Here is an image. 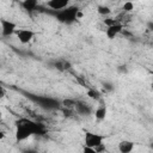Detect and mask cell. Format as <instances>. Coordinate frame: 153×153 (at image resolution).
<instances>
[{
    "label": "cell",
    "mask_w": 153,
    "mask_h": 153,
    "mask_svg": "<svg viewBox=\"0 0 153 153\" xmlns=\"http://www.w3.org/2000/svg\"><path fill=\"white\" fill-rule=\"evenodd\" d=\"M44 128L41 123H37L29 118H19L16 121V140L23 141L35 134H42Z\"/></svg>",
    "instance_id": "6da1fadb"
},
{
    "label": "cell",
    "mask_w": 153,
    "mask_h": 153,
    "mask_svg": "<svg viewBox=\"0 0 153 153\" xmlns=\"http://www.w3.org/2000/svg\"><path fill=\"white\" fill-rule=\"evenodd\" d=\"M97 12L100 16H109L111 13V8L109 6H105V5H99L97 7Z\"/></svg>",
    "instance_id": "7c38bea8"
},
{
    "label": "cell",
    "mask_w": 153,
    "mask_h": 153,
    "mask_svg": "<svg viewBox=\"0 0 153 153\" xmlns=\"http://www.w3.org/2000/svg\"><path fill=\"white\" fill-rule=\"evenodd\" d=\"M122 10H123L124 12H131V11L134 10V2H133L131 0H127V1L123 4Z\"/></svg>",
    "instance_id": "4fadbf2b"
},
{
    "label": "cell",
    "mask_w": 153,
    "mask_h": 153,
    "mask_svg": "<svg viewBox=\"0 0 153 153\" xmlns=\"http://www.w3.org/2000/svg\"><path fill=\"white\" fill-rule=\"evenodd\" d=\"M4 96H5V90L2 86H0V98H2Z\"/></svg>",
    "instance_id": "d6986e66"
},
{
    "label": "cell",
    "mask_w": 153,
    "mask_h": 153,
    "mask_svg": "<svg viewBox=\"0 0 153 153\" xmlns=\"http://www.w3.org/2000/svg\"><path fill=\"white\" fill-rule=\"evenodd\" d=\"M134 149V142L129 140H123L118 143V151L121 153H130Z\"/></svg>",
    "instance_id": "ba28073f"
},
{
    "label": "cell",
    "mask_w": 153,
    "mask_h": 153,
    "mask_svg": "<svg viewBox=\"0 0 153 153\" xmlns=\"http://www.w3.org/2000/svg\"><path fill=\"white\" fill-rule=\"evenodd\" d=\"M1 117H2V114H1V111H0V120H1Z\"/></svg>",
    "instance_id": "44dd1931"
},
{
    "label": "cell",
    "mask_w": 153,
    "mask_h": 153,
    "mask_svg": "<svg viewBox=\"0 0 153 153\" xmlns=\"http://www.w3.org/2000/svg\"><path fill=\"white\" fill-rule=\"evenodd\" d=\"M116 23H118V22L116 19H114V18H106V19H104V24L108 25V26H110L112 24H116Z\"/></svg>",
    "instance_id": "9a60e30c"
},
{
    "label": "cell",
    "mask_w": 153,
    "mask_h": 153,
    "mask_svg": "<svg viewBox=\"0 0 153 153\" xmlns=\"http://www.w3.org/2000/svg\"><path fill=\"white\" fill-rule=\"evenodd\" d=\"M87 96H88L90 98L94 99V100L100 99V93H99L97 90H88V91H87Z\"/></svg>",
    "instance_id": "5bb4252c"
},
{
    "label": "cell",
    "mask_w": 153,
    "mask_h": 153,
    "mask_svg": "<svg viewBox=\"0 0 153 153\" xmlns=\"http://www.w3.org/2000/svg\"><path fill=\"white\" fill-rule=\"evenodd\" d=\"M84 141H85V145L88 146V147H92V148H97L103 143L104 141V136L100 135V134H97V133H92V131H86L85 133V137H84Z\"/></svg>",
    "instance_id": "3957f363"
},
{
    "label": "cell",
    "mask_w": 153,
    "mask_h": 153,
    "mask_svg": "<svg viewBox=\"0 0 153 153\" xmlns=\"http://www.w3.org/2000/svg\"><path fill=\"white\" fill-rule=\"evenodd\" d=\"M118 72H121V73H127V68H126V66H118Z\"/></svg>",
    "instance_id": "ac0fdd59"
},
{
    "label": "cell",
    "mask_w": 153,
    "mask_h": 153,
    "mask_svg": "<svg viewBox=\"0 0 153 153\" xmlns=\"http://www.w3.org/2000/svg\"><path fill=\"white\" fill-rule=\"evenodd\" d=\"M0 25H1V35L4 37L12 36L16 32V30H17L16 23H13V22H11L8 19H5V18L0 19Z\"/></svg>",
    "instance_id": "277c9868"
},
{
    "label": "cell",
    "mask_w": 153,
    "mask_h": 153,
    "mask_svg": "<svg viewBox=\"0 0 153 153\" xmlns=\"http://www.w3.org/2000/svg\"><path fill=\"white\" fill-rule=\"evenodd\" d=\"M106 112H108V110H106L105 106H99V108L96 109L94 116H96V118H97L98 121H102V120H104V118L106 117Z\"/></svg>",
    "instance_id": "8fae6325"
},
{
    "label": "cell",
    "mask_w": 153,
    "mask_h": 153,
    "mask_svg": "<svg viewBox=\"0 0 153 153\" xmlns=\"http://www.w3.org/2000/svg\"><path fill=\"white\" fill-rule=\"evenodd\" d=\"M75 108H76L78 112L81 114V115H88L91 112L90 105L86 104V103H84V102H76L75 103Z\"/></svg>",
    "instance_id": "30bf717a"
},
{
    "label": "cell",
    "mask_w": 153,
    "mask_h": 153,
    "mask_svg": "<svg viewBox=\"0 0 153 153\" xmlns=\"http://www.w3.org/2000/svg\"><path fill=\"white\" fill-rule=\"evenodd\" d=\"M16 35L17 38L20 43L26 44L29 42H31V39L35 37V32L30 29H20V30H16Z\"/></svg>",
    "instance_id": "5b68a950"
},
{
    "label": "cell",
    "mask_w": 153,
    "mask_h": 153,
    "mask_svg": "<svg viewBox=\"0 0 153 153\" xmlns=\"http://www.w3.org/2000/svg\"><path fill=\"white\" fill-rule=\"evenodd\" d=\"M80 10L78 6H67L62 10H59V11H55V18L62 23V24H66V25H71L73 24L78 17H79V13Z\"/></svg>",
    "instance_id": "7a4b0ae2"
},
{
    "label": "cell",
    "mask_w": 153,
    "mask_h": 153,
    "mask_svg": "<svg viewBox=\"0 0 153 153\" xmlns=\"http://www.w3.org/2000/svg\"><path fill=\"white\" fill-rule=\"evenodd\" d=\"M104 88H105L106 91H112V90H114V86H112V84H110V82H104Z\"/></svg>",
    "instance_id": "e0dca14e"
},
{
    "label": "cell",
    "mask_w": 153,
    "mask_h": 153,
    "mask_svg": "<svg viewBox=\"0 0 153 153\" xmlns=\"http://www.w3.org/2000/svg\"><path fill=\"white\" fill-rule=\"evenodd\" d=\"M69 2H71V0H48L47 5L51 10L59 11V10H62V8L67 7L69 5Z\"/></svg>",
    "instance_id": "52a82bcc"
},
{
    "label": "cell",
    "mask_w": 153,
    "mask_h": 153,
    "mask_svg": "<svg viewBox=\"0 0 153 153\" xmlns=\"http://www.w3.org/2000/svg\"><path fill=\"white\" fill-rule=\"evenodd\" d=\"M82 152H85V153H96V149L85 145V146H84V148H82Z\"/></svg>",
    "instance_id": "2e32d148"
},
{
    "label": "cell",
    "mask_w": 153,
    "mask_h": 153,
    "mask_svg": "<svg viewBox=\"0 0 153 153\" xmlns=\"http://www.w3.org/2000/svg\"><path fill=\"white\" fill-rule=\"evenodd\" d=\"M5 137V133L4 131H0V139H4Z\"/></svg>",
    "instance_id": "ffe728a7"
},
{
    "label": "cell",
    "mask_w": 153,
    "mask_h": 153,
    "mask_svg": "<svg viewBox=\"0 0 153 153\" xmlns=\"http://www.w3.org/2000/svg\"><path fill=\"white\" fill-rule=\"evenodd\" d=\"M123 30V25L121 23H116V24H112L110 26H108L105 33H106V37L109 39H114L116 36H118Z\"/></svg>",
    "instance_id": "8992f818"
},
{
    "label": "cell",
    "mask_w": 153,
    "mask_h": 153,
    "mask_svg": "<svg viewBox=\"0 0 153 153\" xmlns=\"http://www.w3.org/2000/svg\"><path fill=\"white\" fill-rule=\"evenodd\" d=\"M37 5H38V0H23V2H22L23 8L27 12L35 11L37 8Z\"/></svg>",
    "instance_id": "9c48e42d"
}]
</instances>
